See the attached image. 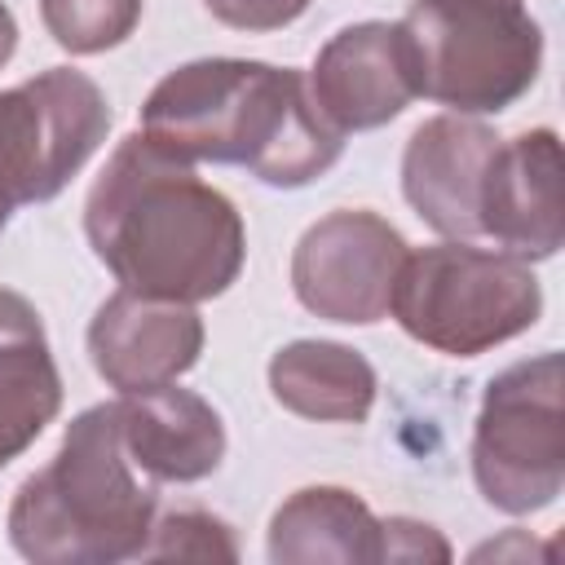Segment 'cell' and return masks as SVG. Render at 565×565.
<instances>
[{
  "mask_svg": "<svg viewBox=\"0 0 565 565\" xmlns=\"http://www.w3.org/2000/svg\"><path fill=\"white\" fill-rule=\"evenodd\" d=\"M415 88L450 115H499L543 66V26L508 0H415L402 18Z\"/></svg>",
  "mask_w": 565,
  "mask_h": 565,
  "instance_id": "5",
  "label": "cell"
},
{
  "mask_svg": "<svg viewBox=\"0 0 565 565\" xmlns=\"http://www.w3.org/2000/svg\"><path fill=\"white\" fill-rule=\"evenodd\" d=\"M62 411V375L35 305L0 287V468H9Z\"/></svg>",
  "mask_w": 565,
  "mask_h": 565,
  "instance_id": "14",
  "label": "cell"
},
{
  "mask_svg": "<svg viewBox=\"0 0 565 565\" xmlns=\"http://www.w3.org/2000/svg\"><path fill=\"white\" fill-rule=\"evenodd\" d=\"M13 49H18V22H13L9 4H0V66L13 57Z\"/></svg>",
  "mask_w": 565,
  "mask_h": 565,
  "instance_id": "21",
  "label": "cell"
},
{
  "mask_svg": "<svg viewBox=\"0 0 565 565\" xmlns=\"http://www.w3.org/2000/svg\"><path fill=\"white\" fill-rule=\"evenodd\" d=\"M388 313L411 340L446 358H477L539 322L543 287L530 260L446 238L406 252Z\"/></svg>",
  "mask_w": 565,
  "mask_h": 565,
  "instance_id": "4",
  "label": "cell"
},
{
  "mask_svg": "<svg viewBox=\"0 0 565 565\" xmlns=\"http://www.w3.org/2000/svg\"><path fill=\"white\" fill-rule=\"evenodd\" d=\"M119 433L128 459L150 481H203L225 459V419L216 406L190 388L154 384L119 393Z\"/></svg>",
  "mask_w": 565,
  "mask_h": 565,
  "instance_id": "13",
  "label": "cell"
},
{
  "mask_svg": "<svg viewBox=\"0 0 565 565\" xmlns=\"http://www.w3.org/2000/svg\"><path fill=\"white\" fill-rule=\"evenodd\" d=\"M234 561L238 543L234 530L212 512H168L150 525V539L141 547V561Z\"/></svg>",
  "mask_w": 565,
  "mask_h": 565,
  "instance_id": "18",
  "label": "cell"
},
{
  "mask_svg": "<svg viewBox=\"0 0 565 565\" xmlns=\"http://www.w3.org/2000/svg\"><path fill=\"white\" fill-rule=\"evenodd\" d=\"M141 132L185 163H234L274 190L318 181L344 154L309 79L256 57H199L168 71L141 102Z\"/></svg>",
  "mask_w": 565,
  "mask_h": 565,
  "instance_id": "2",
  "label": "cell"
},
{
  "mask_svg": "<svg viewBox=\"0 0 565 565\" xmlns=\"http://www.w3.org/2000/svg\"><path fill=\"white\" fill-rule=\"evenodd\" d=\"M565 362L556 349L503 366L477 411L472 481L508 516H530L565 490Z\"/></svg>",
  "mask_w": 565,
  "mask_h": 565,
  "instance_id": "6",
  "label": "cell"
},
{
  "mask_svg": "<svg viewBox=\"0 0 565 565\" xmlns=\"http://www.w3.org/2000/svg\"><path fill=\"white\" fill-rule=\"evenodd\" d=\"M154 508L159 481L128 459L119 406L97 402L66 424L57 455L13 490L4 530L13 552L35 565H115L141 556Z\"/></svg>",
  "mask_w": 565,
  "mask_h": 565,
  "instance_id": "3",
  "label": "cell"
},
{
  "mask_svg": "<svg viewBox=\"0 0 565 565\" xmlns=\"http://www.w3.org/2000/svg\"><path fill=\"white\" fill-rule=\"evenodd\" d=\"M375 366L340 340H291L269 358V393L318 424H362L375 406Z\"/></svg>",
  "mask_w": 565,
  "mask_h": 565,
  "instance_id": "16",
  "label": "cell"
},
{
  "mask_svg": "<svg viewBox=\"0 0 565 565\" xmlns=\"http://www.w3.org/2000/svg\"><path fill=\"white\" fill-rule=\"evenodd\" d=\"M110 106L97 79L49 66L0 88V234L22 203H49L97 154Z\"/></svg>",
  "mask_w": 565,
  "mask_h": 565,
  "instance_id": "7",
  "label": "cell"
},
{
  "mask_svg": "<svg viewBox=\"0 0 565 565\" xmlns=\"http://www.w3.org/2000/svg\"><path fill=\"white\" fill-rule=\"evenodd\" d=\"M84 234L119 287L190 305L230 291L247 260L234 199L141 128L97 172L84 199Z\"/></svg>",
  "mask_w": 565,
  "mask_h": 565,
  "instance_id": "1",
  "label": "cell"
},
{
  "mask_svg": "<svg viewBox=\"0 0 565 565\" xmlns=\"http://www.w3.org/2000/svg\"><path fill=\"white\" fill-rule=\"evenodd\" d=\"M380 561H402V565H446L450 543L441 539L437 525L415 521V516H384L380 521Z\"/></svg>",
  "mask_w": 565,
  "mask_h": 565,
  "instance_id": "19",
  "label": "cell"
},
{
  "mask_svg": "<svg viewBox=\"0 0 565 565\" xmlns=\"http://www.w3.org/2000/svg\"><path fill=\"white\" fill-rule=\"evenodd\" d=\"M203 353V318L190 300L141 296L119 287L106 296L88 322V362L119 388H154L185 375Z\"/></svg>",
  "mask_w": 565,
  "mask_h": 565,
  "instance_id": "10",
  "label": "cell"
},
{
  "mask_svg": "<svg viewBox=\"0 0 565 565\" xmlns=\"http://www.w3.org/2000/svg\"><path fill=\"white\" fill-rule=\"evenodd\" d=\"M309 97L331 128L366 132L397 119L415 97V66L402 22L340 26L309 66Z\"/></svg>",
  "mask_w": 565,
  "mask_h": 565,
  "instance_id": "9",
  "label": "cell"
},
{
  "mask_svg": "<svg viewBox=\"0 0 565 565\" xmlns=\"http://www.w3.org/2000/svg\"><path fill=\"white\" fill-rule=\"evenodd\" d=\"M499 137L468 115L424 119L402 150V194L441 238H481V177Z\"/></svg>",
  "mask_w": 565,
  "mask_h": 565,
  "instance_id": "12",
  "label": "cell"
},
{
  "mask_svg": "<svg viewBox=\"0 0 565 565\" xmlns=\"http://www.w3.org/2000/svg\"><path fill=\"white\" fill-rule=\"evenodd\" d=\"M274 565H380V516L344 486H305L269 516Z\"/></svg>",
  "mask_w": 565,
  "mask_h": 565,
  "instance_id": "15",
  "label": "cell"
},
{
  "mask_svg": "<svg viewBox=\"0 0 565 565\" xmlns=\"http://www.w3.org/2000/svg\"><path fill=\"white\" fill-rule=\"evenodd\" d=\"M49 35L66 53H106L124 44L141 22V0H40Z\"/></svg>",
  "mask_w": 565,
  "mask_h": 565,
  "instance_id": "17",
  "label": "cell"
},
{
  "mask_svg": "<svg viewBox=\"0 0 565 565\" xmlns=\"http://www.w3.org/2000/svg\"><path fill=\"white\" fill-rule=\"evenodd\" d=\"M207 13L234 31H282L291 26L313 0H203Z\"/></svg>",
  "mask_w": 565,
  "mask_h": 565,
  "instance_id": "20",
  "label": "cell"
},
{
  "mask_svg": "<svg viewBox=\"0 0 565 565\" xmlns=\"http://www.w3.org/2000/svg\"><path fill=\"white\" fill-rule=\"evenodd\" d=\"M481 238L521 260H552L565 243L561 199V137L525 128L494 146L481 177Z\"/></svg>",
  "mask_w": 565,
  "mask_h": 565,
  "instance_id": "11",
  "label": "cell"
},
{
  "mask_svg": "<svg viewBox=\"0 0 565 565\" xmlns=\"http://www.w3.org/2000/svg\"><path fill=\"white\" fill-rule=\"evenodd\" d=\"M406 252L402 230L380 212L335 207L300 234L291 252V291L327 322L371 327L388 313Z\"/></svg>",
  "mask_w": 565,
  "mask_h": 565,
  "instance_id": "8",
  "label": "cell"
},
{
  "mask_svg": "<svg viewBox=\"0 0 565 565\" xmlns=\"http://www.w3.org/2000/svg\"><path fill=\"white\" fill-rule=\"evenodd\" d=\"M508 4H525V0H508Z\"/></svg>",
  "mask_w": 565,
  "mask_h": 565,
  "instance_id": "22",
  "label": "cell"
}]
</instances>
